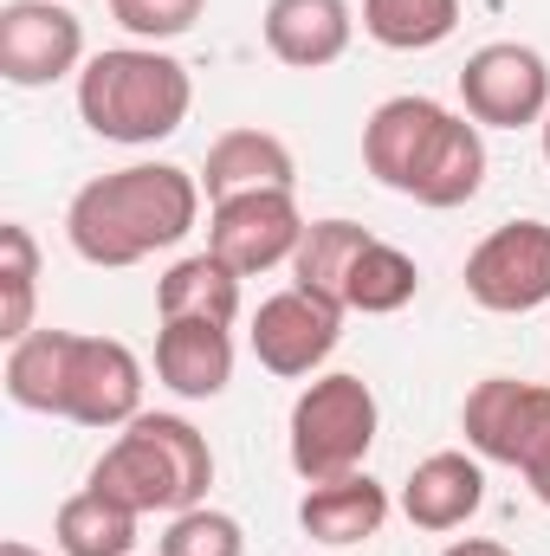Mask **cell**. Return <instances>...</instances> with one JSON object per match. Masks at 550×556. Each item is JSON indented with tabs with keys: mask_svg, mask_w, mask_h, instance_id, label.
I'll return each instance as SVG.
<instances>
[{
	"mask_svg": "<svg viewBox=\"0 0 550 556\" xmlns=\"http://www.w3.org/2000/svg\"><path fill=\"white\" fill-rule=\"evenodd\" d=\"M201 220V175L175 162H130L117 175H98L65 207V240L85 266L124 273L149 253H168Z\"/></svg>",
	"mask_w": 550,
	"mask_h": 556,
	"instance_id": "6da1fadb",
	"label": "cell"
},
{
	"mask_svg": "<svg viewBox=\"0 0 550 556\" xmlns=\"http://www.w3.org/2000/svg\"><path fill=\"white\" fill-rule=\"evenodd\" d=\"M7 402L78 427H130L142 415V363L117 337L26 330L7 343Z\"/></svg>",
	"mask_w": 550,
	"mask_h": 556,
	"instance_id": "7a4b0ae2",
	"label": "cell"
},
{
	"mask_svg": "<svg viewBox=\"0 0 550 556\" xmlns=\"http://www.w3.org/2000/svg\"><path fill=\"white\" fill-rule=\"evenodd\" d=\"M363 168L421 207H466L486 188V137L434 98H389L363 124Z\"/></svg>",
	"mask_w": 550,
	"mask_h": 556,
	"instance_id": "3957f363",
	"label": "cell"
},
{
	"mask_svg": "<svg viewBox=\"0 0 550 556\" xmlns=\"http://www.w3.org/2000/svg\"><path fill=\"white\" fill-rule=\"evenodd\" d=\"M188 104H195V78L162 46H111V52L85 59V72H78L85 130L104 142H124V149L175 137L188 124Z\"/></svg>",
	"mask_w": 550,
	"mask_h": 556,
	"instance_id": "277c9868",
	"label": "cell"
},
{
	"mask_svg": "<svg viewBox=\"0 0 550 556\" xmlns=\"http://www.w3.org/2000/svg\"><path fill=\"white\" fill-rule=\"evenodd\" d=\"M91 485L111 492L117 505H130L137 518L195 511V505H208V485H214L208 433L182 415H137L91 466Z\"/></svg>",
	"mask_w": 550,
	"mask_h": 556,
	"instance_id": "5b68a950",
	"label": "cell"
},
{
	"mask_svg": "<svg viewBox=\"0 0 550 556\" xmlns=\"http://www.w3.org/2000/svg\"><path fill=\"white\" fill-rule=\"evenodd\" d=\"M376 427H383V408H376V389L363 376H343V369L337 376H311V389L291 402V420H285L291 472L304 485L363 472V459L376 446Z\"/></svg>",
	"mask_w": 550,
	"mask_h": 556,
	"instance_id": "8992f818",
	"label": "cell"
},
{
	"mask_svg": "<svg viewBox=\"0 0 550 556\" xmlns=\"http://www.w3.org/2000/svg\"><path fill=\"white\" fill-rule=\"evenodd\" d=\"M460 433L479 459L532 472L550 453V389L518 382V376H486V382H473V395L460 408Z\"/></svg>",
	"mask_w": 550,
	"mask_h": 556,
	"instance_id": "52a82bcc",
	"label": "cell"
},
{
	"mask_svg": "<svg viewBox=\"0 0 550 556\" xmlns=\"http://www.w3.org/2000/svg\"><path fill=\"white\" fill-rule=\"evenodd\" d=\"M466 298L499 317H525L550 304V227L545 220H505L466 253Z\"/></svg>",
	"mask_w": 550,
	"mask_h": 556,
	"instance_id": "ba28073f",
	"label": "cell"
},
{
	"mask_svg": "<svg viewBox=\"0 0 550 556\" xmlns=\"http://www.w3.org/2000/svg\"><path fill=\"white\" fill-rule=\"evenodd\" d=\"M460 104L479 130H525L550 117V65L518 46V39H492L460 65Z\"/></svg>",
	"mask_w": 550,
	"mask_h": 556,
	"instance_id": "9c48e42d",
	"label": "cell"
},
{
	"mask_svg": "<svg viewBox=\"0 0 550 556\" xmlns=\"http://www.w3.org/2000/svg\"><path fill=\"white\" fill-rule=\"evenodd\" d=\"M304 214L291 201V188H253V194H227L208 214V253L221 266H234L240 278L291 266L298 240H304Z\"/></svg>",
	"mask_w": 550,
	"mask_h": 556,
	"instance_id": "30bf717a",
	"label": "cell"
},
{
	"mask_svg": "<svg viewBox=\"0 0 550 556\" xmlns=\"http://www.w3.org/2000/svg\"><path fill=\"white\" fill-rule=\"evenodd\" d=\"M337 343H343V304H330L324 291H304V285L273 291L253 317V356H260V369H273L285 382L317 376Z\"/></svg>",
	"mask_w": 550,
	"mask_h": 556,
	"instance_id": "8fae6325",
	"label": "cell"
},
{
	"mask_svg": "<svg viewBox=\"0 0 550 556\" xmlns=\"http://www.w3.org/2000/svg\"><path fill=\"white\" fill-rule=\"evenodd\" d=\"M85 65V26L65 0H7L0 7V78L20 91L59 85Z\"/></svg>",
	"mask_w": 550,
	"mask_h": 556,
	"instance_id": "7c38bea8",
	"label": "cell"
},
{
	"mask_svg": "<svg viewBox=\"0 0 550 556\" xmlns=\"http://www.w3.org/2000/svg\"><path fill=\"white\" fill-rule=\"evenodd\" d=\"M155 376L182 402H214L234 382V337L208 317H162L155 330Z\"/></svg>",
	"mask_w": 550,
	"mask_h": 556,
	"instance_id": "4fadbf2b",
	"label": "cell"
},
{
	"mask_svg": "<svg viewBox=\"0 0 550 556\" xmlns=\"http://www.w3.org/2000/svg\"><path fill=\"white\" fill-rule=\"evenodd\" d=\"M298 525H304L311 544H330V551L370 544V538L389 525V485H376L370 472L317 479V485H304V498H298Z\"/></svg>",
	"mask_w": 550,
	"mask_h": 556,
	"instance_id": "5bb4252c",
	"label": "cell"
},
{
	"mask_svg": "<svg viewBox=\"0 0 550 556\" xmlns=\"http://www.w3.org/2000/svg\"><path fill=\"white\" fill-rule=\"evenodd\" d=\"M486 505V466L479 453H427L402 485V518L414 531H460Z\"/></svg>",
	"mask_w": 550,
	"mask_h": 556,
	"instance_id": "9a60e30c",
	"label": "cell"
},
{
	"mask_svg": "<svg viewBox=\"0 0 550 556\" xmlns=\"http://www.w3.org/2000/svg\"><path fill=\"white\" fill-rule=\"evenodd\" d=\"M357 13L350 0H273L266 7V52L291 72H324L350 52Z\"/></svg>",
	"mask_w": 550,
	"mask_h": 556,
	"instance_id": "2e32d148",
	"label": "cell"
},
{
	"mask_svg": "<svg viewBox=\"0 0 550 556\" xmlns=\"http://www.w3.org/2000/svg\"><path fill=\"white\" fill-rule=\"evenodd\" d=\"M298 168H291V149L273 130H227L214 137L208 162H201V194L208 207L227 201V194H253V188H291Z\"/></svg>",
	"mask_w": 550,
	"mask_h": 556,
	"instance_id": "e0dca14e",
	"label": "cell"
},
{
	"mask_svg": "<svg viewBox=\"0 0 550 556\" xmlns=\"http://www.w3.org/2000/svg\"><path fill=\"white\" fill-rule=\"evenodd\" d=\"M155 311L162 317H208V324H234L240 317V273L221 266L214 253H188L155 278Z\"/></svg>",
	"mask_w": 550,
	"mask_h": 556,
	"instance_id": "ac0fdd59",
	"label": "cell"
},
{
	"mask_svg": "<svg viewBox=\"0 0 550 556\" xmlns=\"http://www.w3.org/2000/svg\"><path fill=\"white\" fill-rule=\"evenodd\" d=\"M52 538H59L65 556H130L137 551V511L117 505L111 492L85 485V492H72V498L59 505Z\"/></svg>",
	"mask_w": 550,
	"mask_h": 556,
	"instance_id": "d6986e66",
	"label": "cell"
},
{
	"mask_svg": "<svg viewBox=\"0 0 550 556\" xmlns=\"http://www.w3.org/2000/svg\"><path fill=\"white\" fill-rule=\"evenodd\" d=\"M370 240H376V233L357 227V220H311L304 240H298V253H291V285L324 291L330 304H343V278H350L357 253H363Z\"/></svg>",
	"mask_w": 550,
	"mask_h": 556,
	"instance_id": "ffe728a7",
	"label": "cell"
},
{
	"mask_svg": "<svg viewBox=\"0 0 550 556\" xmlns=\"http://www.w3.org/2000/svg\"><path fill=\"white\" fill-rule=\"evenodd\" d=\"M414 291H421V266H414L402 247H389V240H370V247L357 253L350 278H343V311L389 317V311L414 304Z\"/></svg>",
	"mask_w": 550,
	"mask_h": 556,
	"instance_id": "44dd1931",
	"label": "cell"
},
{
	"mask_svg": "<svg viewBox=\"0 0 550 556\" xmlns=\"http://www.w3.org/2000/svg\"><path fill=\"white\" fill-rule=\"evenodd\" d=\"M460 0H363V33L389 52H434L453 39Z\"/></svg>",
	"mask_w": 550,
	"mask_h": 556,
	"instance_id": "7402d4cb",
	"label": "cell"
},
{
	"mask_svg": "<svg viewBox=\"0 0 550 556\" xmlns=\"http://www.w3.org/2000/svg\"><path fill=\"white\" fill-rule=\"evenodd\" d=\"M33 298H39V247L20 220L0 227V337L20 343L33 330Z\"/></svg>",
	"mask_w": 550,
	"mask_h": 556,
	"instance_id": "603a6c76",
	"label": "cell"
},
{
	"mask_svg": "<svg viewBox=\"0 0 550 556\" xmlns=\"http://www.w3.org/2000/svg\"><path fill=\"white\" fill-rule=\"evenodd\" d=\"M162 556H247V531H240V518H227L214 505H195V511L168 518Z\"/></svg>",
	"mask_w": 550,
	"mask_h": 556,
	"instance_id": "cb8c5ba5",
	"label": "cell"
},
{
	"mask_svg": "<svg viewBox=\"0 0 550 556\" xmlns=\"http://www.w3.org/2000/svg\"><path fill=\"white\" fill-rule=\"evenodd\" d=\"M201 7L208 0H111V20L142 46H162V39H182L201 20Z\"/></svg>",
	"mask_w": 550,
	"mask_h": 556,
	"instance_id": "d4e9b609",
	"label": "cell"
},
{
	"mask_svg": "<svg viewBox=\"0 0 550 556\" xmlns=\"http://www.w3.org/2000/svg\"><path fill=\"white\" fill-rule=\"evenodd\" d=\"M440 556H512L505 544H492V538H460V544H447Z\"/></svg>",
	"mask_w": 550,
	"mask_h": 556,
	"instance_id": "484cf974",
	"label": "cell"
},
{
	"mask_svg": "<svg viewBox=\"0 0 550 556\" xmlns=\"http://www.w3.org/2000/svg\"><path fill=\"white\" fill-rule=\"evenodd\" d=\"M525 479H532V492H538V498L550 505V453L538 459V466H532V472H525Z\"/></svg>",
	"mask_w": 550,
	"mask_h": 556,
	"instance_id": "4316f807",
	"label": "cell"
},
{
	"mask_svg": "<svg viewBox=\"0 0 550 556\" xmlns=\"http://www.w3.org/2000/svg\"><path fill=\"white\" fill-rule=\"evenodd\" d=\"M0 556H39V551H33V544H20V538H13V544H0Z\"/></svg>",
	"mask_w": 550,
	"mask_h": 556,
	"instance_id": "83f0119b",
	"label": "cell"
},
{
	"mask_svg": "<svg viewBox=\"0 0 550 556\" xmlns=\"http://www.w3.org/2000/svg\"><path fill=\"white\" fill-rule=\"evenodd\" d=\"M538 130H545V162H550V117H545V124H538Z\"/></svg>",
	"mask_w": 550,
	"mask_h": 556,
	"instance_id": "f1b7e54d",
	"label": "cell"
}]
</instances>
